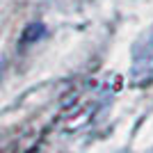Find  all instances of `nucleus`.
Wrapping results in <instances>:
<instances>
[{"label": "nucleus", "mask_w": 153, "mask_h": 153, "mask_svg": "<svg viewBox=\"0 0 153 153\" xmlns=\"http://www.w3.org/2000/svg\"><path fill=\"white\" fill-rule=\"evenodd\" d=\"M98 96H82L69 105V108L62 112V117L57 119V130L64 135H73L85 130V126H89V121L94 119V114L98 112Z\"/></svg>", "instance_id": "obj_1"}, {"label": "nucleus", "mask_w": 153, "mask_h": 153, "mask_svg": "<svg viewBox=\"0 0 153 153\" xmlns=\"http://www.w3.org/2000/svg\"><path fill=\"white\" fill-rule=\"evenodd\" d=\"M130 78L137 87H146L153 80V32H146L135 44Z\"/></svg>", "instance_id": "obj_2"}]
</instances>
